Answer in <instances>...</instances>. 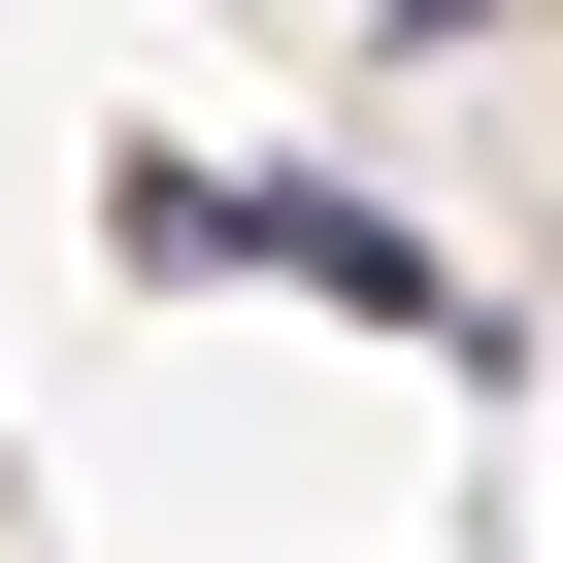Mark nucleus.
I'll use <instances>...</instances> for the list:
<instances>
[{
  "mask_svg": "<svg viewBox=\"0 0 563 563\" xmlns=\"http://www.w3.org/2000/svg\"><path fill=\"white\" fill-rule=\"evenodd\" d=\"M166 232H199V265H299V299H365V332H464V265L365 232V199H199V166H166Z\"/></svg>",
  "mask_w": 563,
  "mask_h": 563,
  "instance_id": "nucleus-1",
  "label": "nucleus"
}]
</instances>
